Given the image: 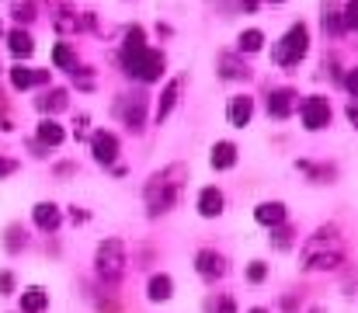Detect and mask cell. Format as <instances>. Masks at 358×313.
Returning a JSON list of instances; mask_svg holds the SVG:
<instances>
[{
	"label": "cell",
	"instance_id": "1",
	"mask_svg": "<svg viewBox=\"0 0 358 313\" xmlns=\"http://www.w3.org/2000/svg\"><path fill=\"white\" fill-rule=\"evenodd\" d=\"M192 181V167L185 160H171L167 167L153 171L143 185V206H146V216L150 219H160L167 216L171 209L181 202V192L185 185Z\"/></svg>",
	"mask_w": 358,
	"mask_h": 313
},
{
	"label": "cell",
	"instance_id": "2",
	"mask_svg": "<svg viewBox=\"0 0 358 313\" xmlns=\"http://www.w3.org/2000/svg\"><path fill=\"white\" fill-rule=\"evenodd\" d=\"M348 258V247H345V237H341V226L338 223H324L313 230V237H306L303 251H299V261L306 272H334L341 268Z\"/></svg>",
	"mask_w": 358,
	"mask_h": 313
},
{
	"label": "cell",
	"instance_id": "3",
	"mask_svg": "<svg viewBox=\"0 0 358 313\" xmlns=\"http://www.w3.org/2000/svg\"><path fill=\"white\" fill-rule=\"evenodd\" d=\"M119 67L129 81L157 84V81L167 74V56H164V49L143 46V49H136V53H119Z\"/></svg>",
	"mask_w": 358,
	"mask_h": 313
},
{
	"label": "cell",
	"instance_id": "4",
	"mask_svg": "<svg viewBox=\"0 0 358 313\" xmlns=\"http://www.w3.org/2000/svg\"><path fill=\"white\" fill-rule=\"evenodd\" d=\"M310 25L306 21H296V25H289L285 28V35L275 42V49H271V63L275 67H282V70H296L306 56H310Z\"/></svg>",
	"mask_w": 358,
	"mask_h": 313
},
{
	"label": "cell",
	"instance_id": "5",
	"mask_svg": "<svg viewBox=\"0 0 358 313\" xmlns=\"http://www.w3.org/2000/svg\"><path fill=\"white\" fill-rule=\"evenodd\" d=\"M125 265H129V251L122 237H105L94 251V275L105 286H119L125 279Z\"/></svg>",
	"mask_w": 358,
	"mask_h": 313
},
{
	"label": "cell",
	"instance_id": "6",
	"mask_svg": "<svg viewBox=\"0 0 358 313\" xmlns=\"http://www.w3.org/2000/svg\"><path fill=\"white\" fill-rule=\"evenodd\" d=\"M112 111H115V118L125 125V132L143 136V132H146V122H150V95H146L143 88H132V91H125V95L115 98Z\"/></svg>",
	"mask_w": 358,
	"mask_h": 313
},
{
	"label": "cell",
	"instance_id": "7",
	"mask_svg": "<svg viewBox=\"0 0 358 313\" xmlns=\"http://www.w3.org/2000/svg\"><path fill=\"white\" fill-rule=\"evenodd\" d=\"M299 122L306 132H324L331 122H334V108L327 95H306L299 102Z\"/></svg>",
	"mask_w": 358,
	"mask_h": 313
},
{
	"label": "cell",
	"instance_id": "8",
	"mask_svg": "<svg viewBox=\"0 0 358 313\" xmlns=\"http://www.w3.org/2000/svg\"><path fill=\"white\" fill-rule=\"evenodd\" d=\"M87 146H91V160L98 164V167H115L119 164V153H122V139L115 129H94L91 136H87Z\"/></svg>",
	"mask_w": 358,
	"mask_h": 313
},
{
	"label": "cell",
	"instance_id": "9",
	"mask_svg": "<svg viewBox=\"0 0 358 313\" xmlns=\"http://www.w3.org/2000/svg\"><path fill=\"white\" fill-rule=\"evenodd\" d=\"M195 272H199V279H206V282H220V279H227L230 261H227V254L216 251V247H199V251H195Z\"/></svg>",
	"mask_w": 358,
	"mask_h": 313
},
{
	"label": "cell",
	"instance_id": "10",
	"mask_svg": "<svg viewBox=\"0 0 358 313\" xmlns=\"http://www.w3.org/2000/svg\"><path fill=\"white\" fill-rule=\"evenodd\" d=\"M181 95H185V77H171V81L160 88V98H157V104L150 108V118H153L157 125H164V122L174 115V108L181 104Z\"/></svg>",
	"mask_w": 358,
	"mask_h": 313
},
{
	"label": "cell",
	"instance_id": "11",
	"mask_svg": "<svg viewBox=\"0 0 358 313\" xmlns=\"http://www.w3.org/2000/svg\"><path fill=\"white\" fill-rule=\"evenodd\" d=\"M264 108H268V118L285 122V118H292V115L299 111V91H296V88H271Z\"/></svg>",
	"mask_w": 358,
	"mask_h": 313
},
{
	"label": "cell",
	"instance_id": "12",
	"mask_svg": "<svg viewBox=\"0 0 358 313\" xmlns=\"http://www.w3.org/2000/svg\"><path fill=\"white\" fill-rule=\"evenodd\" d=\"M216 70H220V77H223V81H230V84H243V81H250V77H254L250 63H247L240 53H234V49L216 53Z\"/></svg>",
	"mask_w": 358,
	"mask_h": 313
},
{
	"label": "cell",
	"instance_id": "13",
	"mask_svg": "<svg viewBox=\"0 0 358 313\" xmlns=\"http://www.w3.org/2000/svg\"><path fill=\"white\" fill-rule=\"evenodd\" d=\"M296 171L299 174H306V181L310 185H334L338 181V164L334 160H306V157H299L296 160Z\"/></svg>",
	"mask_w": 358,
	"mask_h": 313
},
{
	"label": "cell",
	"instance_id": "14",
	"mask_svg": "<svg viewBox=\"0 0 358 313\" xmlns=\"http://www.w3.org/2000/svg\"><path fill=\"white\" fill-rule=\"evenodd\" d=\"M195 209H199L202 219H220L227 212V192L220 185H206L199 192V199H195Z\"/></svg>",
	"mask_w": 358,
	"mask_h": 313
},
{
	"label": "cell",
	"instance_id": "15",
	"mask_svg": "<svg viewBox=\"0 0 358 313\" xmlns=\"http://www.w3.org/2000/svg\"><path fill=\"white\" fill-rule=\"evenodd\" d=\"M237 160H240V146L234 139H216V143H213V150H209V167H213L216 174L234 171Z\"/></svg>",
	"mask_w": 358,
	"mask_h": 313
},
{
	"label": "cell",
	"instance_id": "16",
	"mask_svg": "<svg viewBox=\"0 0 358 313\" xmlns=\"http://www.w3.org/2000/svg\"><path fill=\"white\" fill-rule=\"evenodd\" d=\"M3 39H7V53L14 56V63H24V60H31V53H35V39H31V32L28 28H10V32H3Z\"/></svg>",
	"mask_w": 358,
	"mask_h": 313
},
{
	"label": "cell",
	"instance_id": "17",
	"mask_svg": "<svg viewBox=\"0 0 358 313\" xmlns=\"http://www.w3.org/2000/svg\"><path fill=\"white\" fill-rule=\"evenodd\" d=\"M35 108L42 111V118H56L59 111L70 108V91H66V88H45V91L35 98Z\"/></svg>",
	"mask_w": 358,
	"mask_h": 313
},
{
	"label": "cell",
	"instance_id": "18",
	"mask_svg": "<svg viewBox=\"0 0 358 313\" xmlns=\"http://www.w3.org/2000/svg\"><path fill=\"white\" fill-rule=\"evenodd\" d=\"M254 223H261V226H282V223H289V206L282 202V199H264V202H257L254 206Z\"/></svg>",
	"mask_w": 358,
	"mask_h": 313
},
{
	"label": "cell",
	"instance_id": "19",
	"mask_svg": "<svg viewBox=\"0 0 358 313\" xmlns=\"http://www.w3.org/2000/svg\"><path fill=\"white\" fill-rule=\"evenodd\" d=\"M254 111H257V104L250 95H234L230 104H227V122L234 125V129H247L250 122H254Z\"/></svg>",
	"mask_w": 358,
	"mask_h": 313
},
{
	"label": "cell",
	"instance_id": "20",
	"mask_svg": "<svg viewBox=\"0 0 358 313\" xmlns=\"http://www.w3.org/2000/svg\"><path fill=\"white\" fill-rule=\"evenodd\" d=\"M31 223L42 233H56L63 226V209L56 206V202H35L31 206Z\"/></svg>",
	"mask_w": 358,
	"mask_h": 313
},
{
	"label": "cell",
	"instance_id": "21",
	"mask_svg": "<svg viewBox=\"0 0 358 313\" xmlns=\"http://www.w3.org/2000/svg\"><path fill=\"white\" fill-rule=\"evenodd\" d=\"M49 18H52V28L59 35H80V11L73 4H63V7L49 11Z\"/></svg>",
	"mask_w": 358,
	"mask_h": 313
},
{
	"label": "cell",
	"instance_id": "22",
	"mask_svg": "<svg viewBox=\"0 0 358 313\" xmlns=\"http://www.w3.org/2000/svg\"><path fill=\"white\" fill-rule=\"evenodd\" d=\"M35 139H38L45 150H56V146L66 143V129H63L56 118H38V122H35Z\"/></svg>",
	"mask_w": 358,
	"mask_h": 313
},
{
	"label": "cell",
	"instance_id": "23",
	"mask_svg": "<svg viewBox=\"0 0 358 313\" xmlns=\"http://www.w3.org/2000/svg\"><path fill=\"white\" fill-rule=\"evenodd\" d=\"M174 296V279L167 272H153L150 282H146V300L150 303H167Z\"/></svg>",
	"mask_w": 358,
	"mask_h": 313
},
{
	"label": "cell",
	"instance_id": "24",
	"mask_svg": "<svg viewBox=\"0 0 358 313\" xmlns=\"http://www.w3.org/2000/svg\"><path fill=\"white\" fill-rule=\"evenodd\" d=\"M320 25H324V35H327L331 42H338V39H345V35H348V32H345V18H341V7H338V4H324Z\"/></svg>",
	"mask_w": 358,
	"mask_h": 313
},
{
	"label": "cell",
	"instance_id": "25",
	"mask_svg": "<svg viewBox=\"0 0 358 313\" xmlns=\"http://www.w3.org/2000/svg\"><path fill=\"white\" fill-rule=\"evenodd\" d=\"M49 310V289L42 286H28L21 293V310L17 313H45Z\"/></svg>",
	"mask_w": 358,
	"mask_h": 313
},
{
	"label": "cell",
	"instance_id": "26",
	"mask_svg": "<svg viewBox=\"0 0 358 313\" xmlns=\"http://www.w3.org/2000/svg\"><path fill=\"white\" fill-rule=\"evenodd\" d=\"M28 247V226L24 223H7L3 226V251L7 254H21Z\"/></svg>",
	"mask_w": 358,
	"mask_h": 313
},
{
	"label": "cell",
	"instance_id": "27",
	"mask_svg": "<svg viewBox=\"0 0 358 313\" xmlns=\"http://www.w3.org/2000/svg\"><path fill=\"white\" fill-rule=\"evenodd\" d=\"M261 49H264V32H261V28H243L237 35V49H234V53L254 56V53H261Z\"/></svg>",
	"mask_w": 358,
	"mask_h": 313
},
{
	"label": "cell",
	"instance_id": "28",
	"mask_svg": "<svg viewBox=\"0 0 358 313\" xmlns=\"http://www.w3.org/2000/svg\"><path fill=\"white\" fill-rule=\"evenodd\" d=\"M7 81H10L14 91H31V88H35V67H28V63H14V67L7 70Z\"/></svg>",
	"mask_w": 358,
	"mask_h": 313
},
{
	"label": "cell",
	"instance_id": "29",
	"mask_svg": "<svg viewBox=\"0 0 358 313\" xmlns=\"http://www.w3.org/2000/svg\"><path fill=\"white\" fill-rule=\"evenodd\" d=\"M10 18H14L17 28H28L38 18V0H14L10 4Z\"/></svg>",
	"mask_w": 358,
	"mask_h": 313
},
{
	"label": "cell",
	"instance_id": "30",
	"mask_svg": "<svg viewBox=\"0 0 358 313\" xmlns=\"http://www.w3.org/2000/svg\"><path fill=\"white\" fill-rule=\"evenodd\" d=\"M77 63H80V60H77V49H73L70 42H56V46H52V67H56V70H66V74H70Z\"/></svg>",
	"mask_w": 358,
	"mask_h": 313
},
{
	"label": "cell",
	"instance_id": "31",
	"mask_svg": "<svg viewBox=\"0 0 358 313\" xmlns=\"http://www.w3.org/2000/svg\"><path fill=\"white\" fill-rule=\"evenodd\" d=\"M143 46H150V42H146V28H143V25H129V28L122 32L119 53H136V49H143Z\"/></svg>",
	"mask_w": 358,
	"mask_h": 313
},
{
	"label": "cell",
	"instance_id": "32",
	"mask_svg": "<svg viewBox=\"0 0 358 313\" xmlns=\"http://www.w3.org/2000/svg\"><path fill=\"white\" fill-rule=\"evenodd\" d=\"M296 226L292 223H282V226H271V247L275 251H289L292 244H296Z\"/></svg>",
	"mask_w": 358,
	"mask_h": 313
},
{
	"label": "cell",
	"instance_id": "33",
	"mask_svg": "<svg viewBox=\"0 0 358 313\" xmlns=\"http://www.w3.org/2000/svg\"><path fill=\"white\" fill-rule=\"evenodd\" d=\"M206 313H237V300L230 293H213L206 300Z\"/></svg>",
	"mask_w": 358,
	"mask_h": 313
},
{
	"label": "cell",
	"instance_id": "34",
	"mask_svg": "<svg viewBox=\"0 0 358 313\" xmlns=\"http://www.w3.org/2000/svg\"><path fill=\"white\" fill-rule=\"evenodd\" d=\"M341 18H345V32L358 35V0H345L341 4Z\"/></svg>",
	"mask_w": 358,
	"mask_h": 313
},
{
	"label": "cell",
	"instance_id": "35",
	"mask_svg": "<svg viewBox=\"0 0 358 313\" xmlns=\"http://www.w3.org/2000/svg\"><path fill=\"white\" fill-rule=\"evenodd\" d=\"M243 275H247V282H250V286H261V282L268 279V265L257 258V261H250V265H247V272H243Z\"/></svg>",
	"mask_w": 358,
	"mask_h": 313
},
{
	"label": "cell",
	"instance_id": "36",
	"mask_svg": "<svg viewBox=\"0 0 358 313\" xmlns=\"http://www.w3.org/2000/svg\"><path fill=\"white\" fill-rule=\"evenodd\" d=\"M87 125H91V115H87V111H80V115L73 118V139H77V143H84V139L91 136V129H87Z\"/></svg>",
	"mask_w": 358,
	"mask_h": 313
},
{
	"label": "cell",
	"instance_id": "37",
	"mask_svg": "<svg viewBox=\"0 0 358 313\" xmlns=\"http://www.w3.org/2000/svg\"><path fill=\"white\" fill-rule=\"evenodd\" d=\"M14 293H17L14 272H10V268H0V296H14Z\"/></svg>",
	"mask_w": 358,
	"mask_h": 313
},
{
	"label": "cell",
	"instance_id": "38",
	"mask_svg": "<svg viewBox=\"0 0 358 313\" xmlns=\"http://www.w3.org/2000/svg\"><path fill=\"white\" fill-rule=\"evenodd\" d=\"M17 171H21V160H17V157L0 153V181H3V178H10V174H17Z\"/></svg>",
	"mask_w": 358,
	"mask_h": 313
},
{
	"label": "cell",
	"instance_id": "39",
	"mask_svg": "<svg viewBox=\"0 0 358 313\" xmlns=\"http://www.w3.org/2000/svg\"><path fill=\"white\" fill-rule=\"evenodd\" d=\"M341 84H345V91H348V95L358 102V67H352V70L341 77Z\"/></svg>",
	"mask_w": 358,
	"mask_h": 313
},
{
	"label": "cell",
	"instance_id": "40",
	"mask_svg": "<svg viewBox=\"0 0 358 313\" xmlns=\"http://www.w3.org/2000/svg\"><path fill=\"white\" fill-rule=\"evenodd\" d=\"M66 216H70V223H73V226H84V223L91 219V212H87L84 206H70L66 209Z\"/></svg>",
	"mask_w": 358,
	"mask_h": 313
},
{
	"label": "cell",
	"instance_id": "41",
	"mask_svg": "<svg viewBox=\"0 0 358 313\" xmlns=\"http://www.w3.org/2000/svg\"><path fill=\"white\" fill-rule=\"evenodd\" d=\"M299 303H303V293H285L282 296V313H296Z\"/></svg>",
	"mask_w": 358,
	"mask_h": 313
},
{
	"label": "cell",
	"instance_id": "42",
	"mask_svg": "<svg viewBox=\"0 0 358 313\" xmlns=\"http://www.w3.org/2000/svg\"><path fill=\"white\" fill-rule=\"evenodd\" d=\"M52 174L63 181V178H70V174H77V160H59L56 167H52Z\"/></svg>",
	"mask_w": 358,
	"mask_h": 313
},
{
	"label": "cell",
	"instance_id": "43",
	"mask_svg": "<svg viewBox=\"0 0 358 313\" xmlns=\"http://www.w3.org/2000/svg\"><path fill=\"white\" fill-rule=\"evenodd\" d=\"M35 88H52V70H45V67H35Z\"/></svg>",
	"mask_w": 358,
	"mask_h": 313
},
{
	"label": "cell",
	"instance_id": "44",
	"mask_svg": "<svg viewBox=\"0 0 358 313\" xmlns=\"http://www.w3.org/2000/svg\"><path fill=\"white\" fill-rule=\"evenodd\" d=\"M24 146H28V153H31V157H35V160H45V157H49V150H45V146H42V143H38V139H28V143H24Z\"/></svg>",
	"mask_w": 358,
	"mask_h": 313
},
{
	"label": "cell",
	"instance_id": "45",
	"mask_svg": "<svg viewBox=\"0 0 358 313\" xmlns=\"http://www.w3.org/2000/svg\"><path fill=\"white\" fill-rule=\"evenodd\" d=\"M237 11H243V14H257V11H261V0H237Z\"/></svg>",
	"mask_w": 358,
	"mask_h": 313
},
{
	"label": "cell",
	"instance_id": "46",
	"mask_svg": "<svg viewBox=\"0 0 358 313\" xmlns=\"http://www.w3.org/2000/svg\"><path fill=\"white\" fill-rule=\"evenodd\" d=\"M345 118H348V122H352V125L358 129V102H355V98H352V102L345 104Z\"/></svg>",
	"mask_w": 358,
	"mask_h": 313
},
{
	"label": "cell",
	"instance_id": "47",
	"mask_svg": "<svg viewBox=\"0 0 358 313\" xmlns=\"http://www.w3.org/2000/svg\"><path fill=\"white\" fill-rule=\"evenodd\" d=\"M157 35H160V39H171V35H174V28H171L167 21H157Z\"/></svg>",
	"mask_w": 358,
	"mask_h": 313
},
{
	"label": "cell",
	"instance_id": "48",
	"mask_svg": "<svg viewBox=\"0 0 358 313\" xmlns=\"http://www.w3.org/2000/svg\"><path fill=\"white\" fill-rule=\"evenodd\" d=\"M306 313H327V307H320V303H317V307H310Z\"/></svg>",
	"mask_w": 358,
	"mask_h": 313
},
{
	"label": "cell",
	"instance_id": "49",
	"mask_svg": "<svg viewBox=\"0 0 358 313\" xmlns=\"http://www.w3.org/2000/svg\"><path fill=\"white\" fill-rule=\"evenodd\" d=\"M7 111V102H3V91H0V115Z\"/></svg>",
	"mask_w": 358,
	"mask_h": 313
},
{
	"label": "cell",
	"instance_id": "50",
	"mask_svg": "<svg viewBox=\"0 0 358 313\" xmlns=\"http://www.w3.org/2000/svg\"><path fill=\"white\" fill-rule=\"evenodd\" d=\"M247 313H268V310H264V307H250Z\"/></svg>",
	"mask_w": 358,
	"mask_h": 313
},
{
	"label": "cell",
	"instance_id": "51",
	"mask_svg": "<svg viewBox=\"0 0 358 313\" xmlns=\"http://www.w3.org/2000/svg\"><path fill=\"white\" fill-rule=\"evenodd\" d=\"M261 4H285V0H261Z\"/></svg>",
	"mask_w": 358,
	"mask_h": 313
},
{
	"label": "cell",
	"instance_id": "52",
	"mask_svg": "<svg viewBox=\"0 0 358 313\" xmlns=\"http://www.w3.org/2000/svg\"><path fill=\"white\" fill-rule=\"evenodd\" d=\"M0 39H3V21H0Z\"/></svg>",
	"mask_w": 358,
	"mask_h": 313
}]
</instances>
